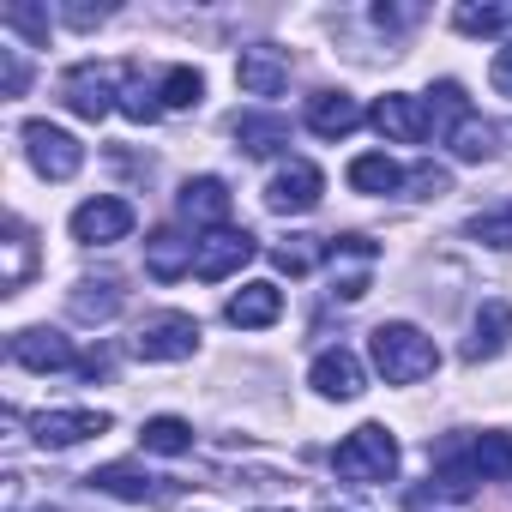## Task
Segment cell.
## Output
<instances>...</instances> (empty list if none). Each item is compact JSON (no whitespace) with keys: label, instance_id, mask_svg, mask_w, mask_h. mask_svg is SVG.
I'll list each match as a JSON object with an SVG mask.
<instances>
[{"label":"cell","instance_id":"cell-1","mask_svg":"<svg viewBox=\"0 0 512 512\" xmlns=\"http://www.w3.org/2000/svg\"><path fill=\"white\" fill-rule=\"evenodd\" d=\"M368 356H374V368L386 374V386H416V380H428V374L440 368L434 338L416 332V326H404V320L374 326V332H368Z\"/></svg>","mask_w":512,"mask_h":512},{"label":"cell","instance_id":"cell-2","mask_svg":"<svg viewBox=\"0 0 512 512\" xmlns=\"http://www.w3.org/2000/svg\"><path fill=\"white\" fill-rule=\"evenodd\" d=\"M332 470L344 482H392L398 476V440L386 422H362L332 446Z\"/></svg>","mask_w":512,"mask_h":512},{"label":"cell","instance_id":"cell-3","mask_svg":"<svg viewBox=\"0 0 512 512\" xmlns=\"http://www.w3.org/2000/svg\"><path fill=\"white\" fill-rule=\"evenodd\" d=\"M115 79H127V73L97 67V61H79V67H67V73H61V103H67L79 121H103L109 109H121Z\"/></svg>","mask_w":512,"mask_h":512},{"label":"cell","instance_id":"cell-4","mask_svg":"<svg viewBox=\"0 0 512 512\" xmlns=\"http://www.w3.org/2000/svg\"><path fill=\"white\" fill-rule=\"evenodd\" d=\"M199 350V320L193 314H151L133 332V356L139 362H187Z\"/></svg>","mask_w":512,"mask_h":512},{"label":"cell","instance_id":"cell-5","mask_svg":"<svg viewBox=\"0 0 512 512\" xmlns=\"http://www.w3.org/2000/svg\"><path fill=\"white\" fill-rule=\"evenodd\" d=\"M326 266H332V290H338L344 302H362V296H368V278H374V266H380V247H374L368 235H332V241H326Z\"/></svg>","mask_w":512,"mask_h":512},{"label":"cell","instance_id":"cell-6","mask_svg":"<svg viewBox=\"0 0 512 512\" xmlns=\"http://www.w3.org/2000/svg\"><path fill=\"white\" fill-rule=\"evenodd\" d=\"M25 151H31L37 175H49V181H73L85 169V145L49 121H25Z\"/></svg>","mask_w":512,"mask_h":512},{"label":"cell","instance_id":"cell-7","mask_svg":"<svg viewBox=\"0 0 512 512\" xmlns=\"http://www.w3.org/2000/svg\"><path fill=\"white\" fill-rule=\"evenodd\" d=\"M320 193H326V175H320L314 163H284V169L266 181V211H278V217H302V211L320 205Z\"/></svg>","mask_w":512,"mask_h":512},{"label":"cell","instance_id":"cell-8","mask_svg":"<svg viewBox=\"0 0 512 512\" xmlns=\"http://www.w3.org/2000/svg\"><path fill=\"white\" fill-rule=\"evenodd\" d=\"M374 127H380V139H392V145H422L428 139V127H434V109L422 103V97H404V91H392V97H380L374 103V115H368Z\"/></svg>","mask_w":512,"mask_h":512},{"label":"cell","instance_id":"cell-9","mask_svg":"<svg viewBox=\"0 0 512 512\" xmlns=\"http://www.w3.org/2000/svg\"><path fill=\"white\" fill-rule=\"evenodd\" d=\"M133 223H139V217H133L127 199L97 193V199H85V205L73 211V241H85V247H109V241H121Z\"/></svg>","mask_w":512,"mask_h":512},{"label":"cell","instance_id":"cell-10","mask_svg":"<svg viewBox=\"0 0 512 512\" xmlns=\"http://www.w3.org/2000/svg\"><path fill=\"white\" fill-rule=\"evenodd\" d=\"M253 253H260V241H253L247 229H211L205 241H199V266H193V278H205V284H223L229 272H241Z\"/></svg>","mask_w":512,"mask_h":512},{"label":"cell","instance_id":"cell-11","mask_svg":"<svg viewBox=\"0 0 512 512\" xmlns=\"http://www.w3.org/2000/svg\"><path fill=\"white\" fill-rule=\"evenodd\" d=\"M13 362L19 368H31V374H61V368H79V356H73V344L61 338V332H49V326H25V332H13Z\"/></svg>","mask_w":512,"mask_h":512},{"label":"cell","instance_id":"cell-12","mask_svg":"<svg viewBox=\"0 0 512 512\" xmlns=\"http://www.w3.org/2000/svg\"><path fill=\"white\" fill-rule=\"evenodd\" d=\"M235 85H241L247 97H278V91L290 85V55L272 49V43L241 49V61H235Z\"/></svg>","mask_w":512,"mask_h":512},{"label":"cell","instance_id":"cell-13","mask_svg":"<svg viewBox=\"0 0 512 512\" xmlns=\"http://www.w3.org/2000/svg\"><path fill=\"white\" fill-rule=\"evenodd\" d=\"M199 266V241H187L181 229H157L151 241H145V272L157 278V284H175V278H187Z\"/></svg>","mask_w":512,"mask_h":512},{"label":"cell","instance_id":"cell-14","mask_svg":"<svg viewBox=\"0 0 512 512\" xmlns=\"http://www.w3.org/2000/svg\"><path fill=\"white\" fill-rule=\"evenodd\" d=\"M308 386H314L320 398L350 404V398H362V362H356L350 350H320L314 368H308Z\"/></svg>","mask_w":512,"mask_h":512},{"label":"cell","instance_id":"cell-15","mask_svg":"<svg viewBox=\"0 0 512 512\" xmlns=\"http://www.w3.org/2000/svg\"><path fill=\"white\" fill-rule=\"evenodd\" d=\"M175 211H181L187 223H205V229H229V187H223L217 175H193V181L181 187Z\"/></svg>","mask_w":512,"mask_h":512},{"label":"cell","instance_id":"cell-16","mask_svg":"<svg viewBox=\"0 0 512 512\" xmlns=\"http://www.w3.org/2000/svg\"><path fill=\"white\" fill-rule=\"evenodd\" d=\"M31 428H37V446H79L91 434H109V416L103 410H43Z\"/></svg>","mask_w":512,"mask_h":512},{"label":"cell","instance_id":"cell-17","mask_svg":"<svg viewBox=\"0 0 512 512\" xmlns=\"http://www.w3.org/2000/svg\"><path fill=\"white\" fill-rule=\"evenodd\" d=\"M278 314H284V290H278V284H241V290L229 296V308H223V320L241 326V332H260V326H272Z\"/></svg>","mask_w":512,"mask_h":512},{"label":"cell","instance_id":"cell-18","mask_svg":"<svg viewBox=\"0 0 512 512\" xmlns=\"http://www.w3.org/2000/svg\"><path fill=\"white\" fill-rule=\"evenodd\" d=\"M362 127V103L350 97V91H320V97H308V133H320V139H350Z\"/></svg>","mask_w":512,"mask_h":512},{"label":"cell","instance_id":"cell-19","mask_svg":"<svg viewBox=\"0 0 512 512\" xmlns=\"http://www.w3.org/2000/svg\"><path fill=\"white\" fill-rule=\"evenodd\" d=\"M512 338V302H482L476 308V326H470V344H464V362H494Z\"/></svg>","mask_w":512,"mask_h":512},{"label":"cell","instance_id":"cell-20","mask_svg":"<svg viewBox=\"0 0 512 512\" xmlns=\"http://www.w3.org/2000/svg\"><path fill=\"white\" fill-rule=\"evenodd\" d=\"M121 302H127V290H121L115 278H85V284L67 296L73 320H85V326H103V320H115V314H121Z\"/></svg>","mask_w":512,"mask_h":512},{"label":"cell","instance_id":"cell-21","mask_svg":"<svg viewBox=\"0 0 512 512\" xmlns=\"http://www.w3.org/2000/svg\"><path fill=\"white\" fill-rule=\"evenodd\" d=\"M235 145L247 157H278L290 145V121L284 115H235Z\"/></svg>","mask_w":512,"mask_h":512},{"label":"cell","instance_id":"cell-22","mask_svg":"<svg viewBox=\"0 0 512 512\" xmlns=\"http://www.w3.org/2000/svg\"><path fill=\"white\" fill-rule=\"evenodd\" d=\"M97 494H115V500H157V476H145V470H133V464H103V470H91L85 476Z\"/></svg>","mask_w":512,"mask_h":512},{"label":"cell","instance_id":"cell-23","mask_svg":"<svg viewBox=\"0 0 512 512\" xmlns=\"http://www.w3.org/2000/svg\"><path fill=\"white\" fill-rule=\"evenodd\" d=\"M446 145H452V157H458V163H482V157H494V127L470 109V115H458V121H452Z\"/></svg>","mask_w":512,"mask_h":512},{"label":"cell","instance_id":"cell-24","mask_svg":"<svg viewBox=\"0 0 512 512\" xmlns=\"http://www.w3.org/2000/svg\"><path fill=\"white\" fill-rule=\"evenodd\" d=\"M350 187H356V193H392V187H404V169H398L386 151H368V157L350 163Z\"/></svg>","mask_w":512,"mask_h":512},{"label":"cell","instance_id":"cell-25","mask_svg":"<svg viewBox=\"0 0 512 512\" xmlns=\"http://www.w3.org/2000/svg\"><path fill=\"white\" fill-rule=\"evenodd\" d=\"M139 446L145 452H163V458H181V452H193V428L181 416H151L139 428Z\"/></svg>","mask_w":512,"mask_h":512},{"label":"cell","instance_id":"cell-26","mask_svg":"<svg viewBox=\"0 0 512 512\" xmlns=\"http://www.w3.org/2000/svg\"><path fill=\"white\" fill-rule=\"evenodd\" d=\"M470 470L482 482H512V434H482L470 446Z\"/></svg>","mask_w":512,"mask_h":512},{"label":"cell","instance_id":"cell-27","mask_svg":"<svg viewBox=\"0 0 512 512\" xmlns=\"http://www.w3.org/2000/svg\"><path fill=\"white\" fill-rule=\"evenodd\" d=\"M320 260H326V247H320L314 235H290V241H278V247H272V266H278V272H290V278H308Z\"/></svg>","mask_w":512,"mask_h":512},{"label":"cell","instance_id":"cell-28","mask_svg":"<svg viewBox=\"0 0 512 512\" xmlns=\"http://www.w3.org/2000/svg\"><path fill=\"white\" fill-rule=\"evenodd\" d=\"M199 97H205V79H199L193 67H169L163 85H157V103H163V109H193Z\"/></svg>","mask_w":512,"mask_h":512},{"label":"cell","instance_id":"cell-29","mask_svg":"<svg viewBox=\"0 0 512 512\" xmlns=\"http://www.w3.org/2000/svg\"><path fill=\"white\" fill-rule=\"evenodd\" d=\"M452 25H458L464 37H506V31H512V7H458Z\"/></svg>","mask_w":512,"mask_h":512},{"label":"cell","instance_id":"cell-30","mask_svg":"<svg viewBox=\"0 0 512 512\" xmlns=\"http://www.w3.org/2000/svg\"><path fill=\"white\" fill-rule=\"evenodd\" d=\"M470 241H482V247H500V253H512V205H494V211H476L470 223Z\"/></svg>","mask_w":512,"mask_h":512},{"label":"cell","instance_id":"cell-31","mask_svg":"<svg viewBox=\"0 0 512 512\" xmlns=\"http://www.w3.org/2000/svg\"><path fill=\"white\" fill-rule=\"evenodd\" d=\"M121 115H127V121H139V127H151V121L163 115L157 91H151V85H145L139 73H127V79H121Z\"/></svg>","mask_w":512,"mask_h":512},{"label":"cell","instance_id":"cell-32","mask_svg":"<svg viewBox=\"0 0 512 512\" xmlns=\"http://www.w3.org/2000/svg\"><path fill=\"white\" fill-rule=\"evenodd\" d=\"M0 25H7V31H19V37H31V43H49V13L25 7V0H13V7H0Z\"/></svg>","mask_w":512,"mask_h":512},{"label":"cell","instance_id":"cell-33","mask_svg":"<svg viewBox=\"0 0 512 512\" xmlns=\"http://www.w3.org/2000/svg\"><path fill=\"white\" fill-rule=\"evenodd\" d=\"M25 272H31V235H25V223H13V235H7V296L25 290Z\"/></svg>","mask_w":512,"mask_h":512},{"label":"cell","instance_id":"cell-34","mask_svg":"<svg viewBox=\"0 0 512 512\" xmlns=\"http://www.w3.org/2000/svg\"><path fill=\"white\" fill-rule=\"evenodd\" d=\"M25 85H31L25 55H19V49H0V91H7V97H25Z\"/></svg>","mask_w":512,"mask_h":512},{"label":"cell","instance_id":"cell-35","mask_svg":"<svg viewBox=\"0 0 512 512\" xmlns=\"http://www.w3.org/2000/svg\"><path fill=\"white\" fill-rule=\"evenodd\" d=\"M410 187H416V199H440V193L452 187V175H446V169H434V163H422V169L410 175Z\"/></svg>","mask_w":512,"mask_h":512},{"label":"cell","instance_id":"cell-36","mask_svg":"<svg viewBox=\"0 0 512 512\" xmlns=\"http://www.w3.org/2000/svg\"><path fill=\"white\" fill-rule=\"evenodd\" d=\"M416 19H422L416 7H374V25H380V31H404V25H416Z\"/></svg>","mask_w":512,"mask_h":512},{"label":"cell","instance_id":"cell-37","mask_svg":"<svg viewBox=\"0 0 512 512\" xmlns=\"http://www.w3.org/2000/svg\"><path fill=\"white\" fill-rule=\"evenodd\" d=\"M488 79H494V91H500V97H512V43H506V49L494 55V67H488Z\"/></svg>","mask_w":512,"mask_h":512},{"label":"cell","instance_id":"cell-38","mask_svg":"<svg viewBox=\"0 0 512 512\" xmlns=\"http://www.w3.org/2000/svg\"><path fill=\"white\" fill-rule=\"evenodd\" d=\"M61 19H67V25H73V31H91V25H103V19H109V13H91V7H67V13H61Z\"/></svg>","mask_w":512,"mask_h":512},{"label":"cell","instance_id":"cell-39","mask_svg":"<svg viewBox=\"0 0 512 512\" xmlns=\"http://www.w3.org/2000/svg\"><path fill=\"white\" fill-rule=\"evenodd\" d=\"M79 374H85V380H103V374H109V356H103V350L79 356Z\"/></svg>","mask_w":512,"mask_h":512},{"label":"cell","instance_id":"cell-40","mask_svg":"<svg viewBox=\"0 0 512 512\" xmlns=\"http://www.w3.org/2000/svg\"><path fill=\"white\" fill-rule=\"evenodd\" d=\"M320 512H368V506H320Z\"/></svg>","mask_w":512,"mask_h":512}]
</instances>
